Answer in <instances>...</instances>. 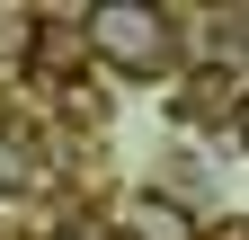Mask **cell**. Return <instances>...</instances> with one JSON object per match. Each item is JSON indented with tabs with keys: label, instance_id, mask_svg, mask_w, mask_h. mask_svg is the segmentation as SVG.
<instances>
[{
	"label": "cell",
	"instance_id": "cell-1",
	"mask_svg": "<svg viewBox=\"0 0 249 240\" xmlns=\"http://www.w3.org/2000/svg\"><path fill=\"white\" fill-rule=\"evenodd\" d=\"M98 45L116 53V63H160V18H142V9H98Z\"/></svg>",
	"mask_w": 249,
	"mask_h": 240
},
{
	"label": "cell",
	"instance_id": "cell-2",
	"mask_svg": "<svg viewBox=\"0 0 249 240\" xmlns=\"http://www.w3.org/2000/svg\"><path fill=\"white\" fill-rule=\"evenodd\" d=\"M187 116H231V80H213V71H196L187 80V98H178Z\"/></svg>",
	"mask_w": 249,
	"mask_h": 240
},
{
	"label": "cell",
	"instance_id": "cell-3",
	"mask_svg": "<svg viewBox=\"0 0 249 240\" xmlns=\"http://www.w3.org/2000/svg\"><path fill=\"white\" fill-rule=\"evenodd\" d=\"M223 240H249V223H231V231H223Z\"/></svg>",
	"mask_w": 249,
	"mask_h": 240
}]
</instances>
